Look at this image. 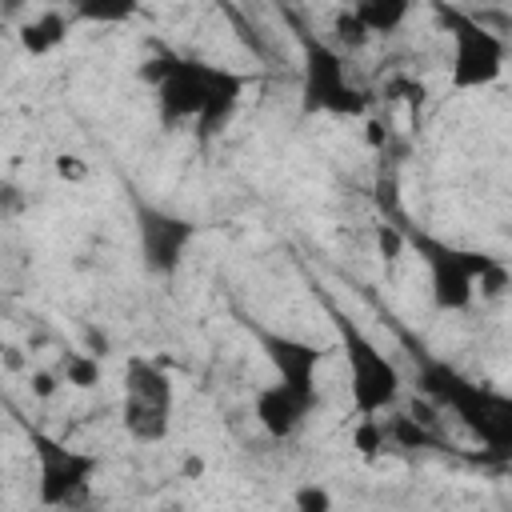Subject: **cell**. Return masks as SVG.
<instances>
[{"instance_id":"d6986e66","label":"cell","mask_w":512,"mask_h":512,"mask_svg":"<svg viewBox=\"0 0 512 512\" xmlns=\"http://www.w3.org/2000/svg\"><path fill=\"white\" fill-rule=\"evenodd\" d=\"M384 444H388V436H384V420H376V416H360L356 428H352V448H356L364 460H372Z\"/></svg>"},{"instance_id":"52a82bcc","label":"cell","mask_w":512,"mask_h":512,"mask_svg":"<svg viewBox=\"0 0 512 512\" xmlns=\"http://www.w3.org/2000/svg\"><path fill=\"white\" fill-rule=\"evenodd\" d=\"M28 448L36 456V496L48 508H68V504H84L92 480L100 476V456L72 448L40 428L28 432Z\"/></svg>"},{"instance_id":"9c48e42d","label":"cell","mask_w":512,"mask_h":512,"mask_svg":"<svg viewBox=\"0 0 512 512\" xmlns=\"http://www.w3.org/2000/svg\"><path fill=\"white\" fill-rule=\"evenodd\" d=\"M248 332H252V340L260 344L264 360L272 364L276 380L288 384L292 392H300V396H308V400L320 404L316 372H320V364H324V352H320L312 340H304V336L276 332V328H264V324H248Z\"/></svg>"},{"instance_id":"484cf974","label":"cell","mask_w":512,"mask_h":512,"mask_svg":"<svg viewBox=\"0 0 512 512\" xmlns=\"http://www.w3.org/2000/svg\"><path fill=\"white\" fill-rule=\"evenodd\" d=\"M488 4H504V0H488Z\"/></svg>"},{"instance_id":"5bb4252c","label":"cell","mask_w":512,"mask_h":512,"mask_svg":"<svg viewBox=\"0 0 512 512\" xmlns=\"http://www.w3.org/2000/svg\"><path fill=\"white\" fill-rule=\"evenodd\" d=\"M408 12H412V0H356V16L372 36L396 32L408 20Z\"/></svg>"},{"instance_id":"6da1fadb","label":"cell","mask_w":512,"mask_h":512,"mask_svg":"<svg viewBox=\"0 0 512 512\" xmlns=\"http://www.w3.org/2000/svg\"><path fill=\"white\" fill-rule=\"evenodd\" d=\"M416 388H420L424 400L456 412L460 424L468 432H476L492 452H508L512 448V400L504 392L468 380L460 368H452L440 356H420Z\"/></svg>"},{"instance_id":"277c9868","label":"cell","mask_w":512,"mask_h":512,"mask_svg":"<svg viewBox=\"0 0 512 512\" xmlns=\"http://www.w3.org/2000/svg\"><path fill=\"white\" fill-rule=\"evenodd\" d=\"M440 20L452 44V60H448V84L456 92H480L488 84H496L504 76L508 64V44L500 32H492L480 16L456 8V4H440Z\"/></svg>"},{"instance_id":"8992f818","label":"cell","mask_w":512,"mask_h":512,"mask_svg":"<svg viewBox=\"0 0 512 512\" xmlns=\"http://www.w3.org/2000/svg\"><path fill=\"white\" fill-rule=\"evenodd\" d=\"M176 392L172 376L156 360H128L124 368V400H120V424L140 444H160L172 432Z\"/></svg>"},{"instance_id":"8fae6325","label":"cell","mask_w":512,"mask_h":512,"mask_svg":"<svg viewBox=\"0 0 512 512\" xmlns=\"http://www.w3.org/2000/svg\"><path fill=\"white\" fill-rule=\"evenodd\" d=\"M204 64L208 60H192V56L172 60V68L156 84V108L164 124H188V120L196 124L204 104Z\"/></svg>"},{"instance_id":"cb8c5ba5","label":"cell","mask_w":512,"mask_h":512,"mask_svg":"<svg viewBox=\"0 0 512 512\" xmlns=\"http://www.w3.org/2000/svg\"><path fill=\"white\" fill-rule=\"evenodd\" d=\"M180 472H184V476H200V472H204V460H184Z\"/></svg>"},{"instance_id":"ac0fdd59","label":"cell","mask_w":512,"mask_h":512,"mask_svg":"<svg viewBox=\"0 0 512 512\" xmlns=\"http://www.w3.org/2000/svg\"><path fill=\"white\" fill-rule=\"evenodd\" d=\"M332 32H336V44L348 48V52H360V48L372 40V32H368L364 20L356 16V8H340L336 20H332Z\"/></svg>"},{"instance_id":"603a6c76","label":"cell","mask_w":512,"mask_h":512,"mask_svg":"<svg viewBox=\"0 0 512 512\" xmlns=\"http://www.w3.org/2000/svg\"><path fill=\"white\" fill-rule=\"evenodd\" d=\"M84 160L80 156H56V176L60 180H84Z\"/></svg>"},{"instance_id":"d4e9b609","label":"cell","mask_w":512,"mask_h":512,"mask_svg":"<svg viewBox=\"0 0 512 512\" xmlns=\"http://www.w3.org/2000/svg\"><path fill=\"white\" fill-rule=\"evenodd\" d=\"M48 4H60V0H48ZM68 4H72V0H68Z\"/></svg>"},{"instance_id":"e0dca14e","label":"cell","mask_w":512,"mask_h":512,"mask_svg":"<svg viewBox=\"0 0 512 512\" xmlns=\"http://www.w3.org/2000/svg\"><path fill=\"white\" fill-rule=\"evenodd\" d=\"M100 376H104V368H100L96 356H88V352H64V368H60V380L64 384L88 392V388L100 384Z\"/></svg>"},{"instance_id":"9a60e30c","label":"cell","mask_w":512,"mask_h":512,"mask_svg":"<svg viewBox=\"0 0 512 512\" xmlns=\"http://www.w3.org/2000/svg\"><path fill=\"white\" fill-rule=\"evenodd\" d=\"M76 20L84 24H128L140 16V0H72Z\"/></svg>"},{"instance_id":"7a4b0ae2","label":"cell","mask_w":512,"mask_h":512,"mask_svg":"<svg viewBox=\"0 0 512 512\" xmlns=\"http://www.w3.org/2000/svg\"><path fill=\"white\" fill-rule=\"evenodd\" d=\"M400 232H404V244L416 248V256L428 268V292H432V308L436 312H464V308H472L476 284L500 264L488 252L448 244V240H440V236H432L424 228L400 224Z\"/></svg>"},{"instance_id":"ba28073f","label":"cell","mask_w":512,"mask_h":512,"mask_svg":"<svg viewBox=\"0 0 512 512\" xmlns=\"http://www.w3.org/2000/svg\"><path fill=\"white\" fill-rule=\"evenodd\" d=\"M196 224L180 212H168L160 204L136 200V240H140V264L152 276H176L184 264V252L196 240Z\"/></svg>"},{"instance_id":"3957f363","label":"cell","mask_w":512,"mask_h":512,"mask_svg":"<svg viewBox=\"0 0 512 512\" xmlns=\"http://www.w3.org/2000/svg\"><path fill=\"white\" fill-rule=\"evenodd\" d=\"M332 324H336L340 352H344V364H348V396H352V408L360 416L388 412L400 400V388H404V376H400L396 360L360 324H352L344 312H332Z\"/></svg>"},{"instance_id":"ffe728a7","label":"cell","mask_w":512,"mask_h":512,"mask_svg":"<svg viewBox=\"0 0 512 512\" xmlns=\"http://www.w3.org/2000/svg\"><path fill=\"white\" fill-rule=\"evenodd\" d=\"M376 248H380V256L384 260H396L408 244H404V232H400V224H380L376 228Z\"/></svg>"},{"instance_id":"5b68a950","label":"cell","mask_w":512,"mask_h":512,"mask_svg":"<svg viewBox=\"0 0 512 512\" xmlns=\"http://www.w3.org/2000/svg\"><path fill=\"white\" fill-rule=\"evenodd\" d=\"M304 72H300V108L308 116H364L368 112V92L348 80L344 52L332 48L328 40L304 36Z\"/></svg>"},{"instance_id":"30bf717a","label":"cell","mask_w":512,"mask_h":512,"mask_svg":"<svg viewBox=\"0 0 512 512\" xmlns=\"http://www.w3.org/2000/svg\"><path fill=\"white\" fill-rule=\"evenodd\" d=\"M248 76L224 64H204V104L196 116V136L200 140H216L240 112L244 92H248Z\"/></svg>"},{"instance_id":"7402d4cb","label":"cell","mask_w":512,"mask_h":512,"mask_svg":"<svg viewBox=\"0 0 512 512\" xmlns=\"http://www.w3.org/2000/svg\"><path fill=\"white\" fill-rule=\"evenodd\" d=\"M56 388H60V376H56V372H44V368L32 372V396H36V400H52Z\"/></svg>"},{"instance_id":"44dd1931","label":"cell","mask_w":512,"mask_h":512,"mask_svg":"<svg viewBox=\"0 0 512 512\" xmlns=\"http://www.w3.org/2000/svg\"><path fill=\"white\" fill-rule=\"evenodd\" d=\"M292 504H296L300 512H324V508H332V496H328L320 484H304V488H296Z\"/></svg>"},{"instance_id":"4fadbf2b","label":"cell","mask_w":512,"mask_h":512,"mask_svg":"<svg viewBox=\"0 0 512 512\" xmlns=\"http://www.w3.org/2000/svg\"><path fill=\"white\" fill-rule=\"evenodd\" d=\"M16 40H20V48L28 56H52L68 40V20L56 8H48V12L32 16V20H24L20 32H16Z\"/></svg>"},{"instance_id":"2e32d148","label":"cell","mask_w":512,"mask_h":512,"mask_svg":"<svg viewBox=\"0 0 512 512\" xmlns=\"http://www.w3.org/2000/svg\"><path fill=\"white\" fill-rule=\"evenodd\" d=\"M384 436H388V444H396V448H428V444H432L428 424H420L412 412L388 416V420H384Z\"/></svg>"},{"instance_id":"7c38bea8","label":"cell","mask_w":512,"mask_h":512,"mask_svg":"<svg viewBox=\"0 0 512 512\" xmlns=\"http://www.w3.org/2000/svg\"><path fill=\"white\" fill-rule=\"evenodd\" d=\"M312 408H316V400L292 392V388L280 384V380H276V384H264V388L256 392V424H260L272 440L296 436V432L304 428V420L312 416Z\"/></svg>"}]
</instances>
